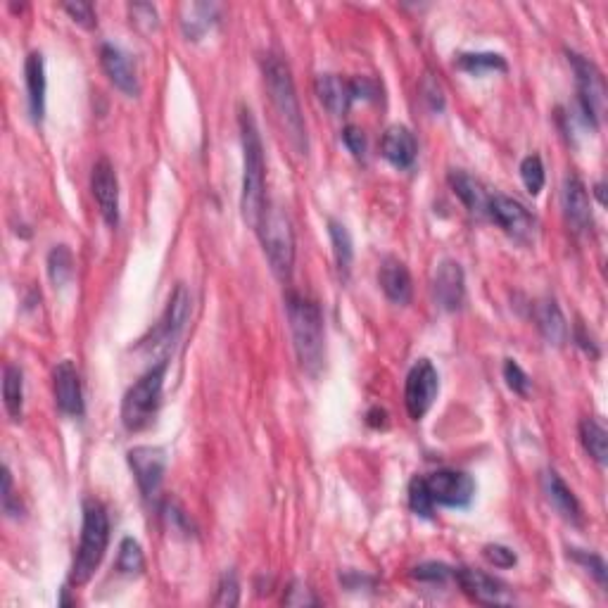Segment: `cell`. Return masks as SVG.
Masks as SVG:
<instances>
[{
    "label": "cell",
    "instance_id": "ee69618b",
    "mask_svg": "<svg viewBox=\"0 0 608 608\" xmlns=\"http://www.w3.org/2000/svg\"><path fill=\"white\" fill-rule=\"evenodd\" d=\"M12 502H15V492H12V475H10V468L5 466L3 468V509L8 516H17Z\"/></svg>",
    "mask_w": 608,
    "mask_h": 608
},
{
    "label": "cell",
    "instance_id": "4fadbf2b",
    "mask_svg": "<svg viewBox=\"0 0 608 608\" xmlns=\"http://www.w3.org/2000/svg\"><path fill=\"white\" fill-rule=\"evenodd\" d=\"M454 578L459 582V587L464 589L468 599H473L475 604L483 606H504L513 604V597L509 589H504L502 582H497L492 575L483 573L478 568H456Z\"/></svg>",
    "mask_w": 608,
    "mask_h": 608
},
{
    "label": "cell",
    "instance_id": "f546056e",
    "mask_svg": "<svg viewBox=\"0 0 608 608\" xmlns=\"http://www.w3.org/2000/svg\"><path fill=\"white\" fill-rule=\"evenodd\" d=\"M456 67L468 74H487V72H506V60L499 53H464L456 60Z\"/></svg>",
    "mask_w": 608,
    "mask_h": 608
},
{
    "label": "cell",
    "instance_id": "8992f818",
    "mask_svg": "<svg viewBox=\"0 0 608 608\" xmlns=\"http://www.w3.org/2000/svg\"><path fill=\"white\" fill-rule=\"evenodd\" d=\"M169 361L162 359L152 369L143 373L136 383L131 385L129 392L124 395L122 402V423L126 430L136 433L150 426L155 418L157 409L162 404V388H164V373H167Z\"/></svg>",
    "mask_w": 608,
    "mask_h": 608
},
{
    "label": "cell",
    "instance_id": "ffe728a7",
    "mask_svg": "<svg viewBox=\"0 0 608 608\" xmlns=\"http://www.w3.org/2000/svg\"><path fill=\"white\" fill-rule=\"evenodd\" d=\"M378 283H380V290H383L385 297H388L392 304L404 307V304L411 302V295H414L411 274H409L407 264L399 262L397 257H385L383 262H380Z\"/></svg>",
    "mask_w": 608,
    "mask_h": 608
},
{
    "label": "cell",
    "instance_id": "6da1fadb",
    "mask_svg": "<svg viewBox=\"0 0 608 608\" xmlns=\"http://www.w3.org/2000/svg\"><path fill=\"white\" fill-rule=\"evenodd\" d=\"M240 143H243V190H240V212L243 221L252 231H257L259 221L269 200H266V164L264 145L259 136L255 114L247 107H240L238 114Z\"/></svg>",
    "mask_w": 608,
    "mask_h": 608
},
{
    "label": "cell",
    "instance_id": "4316f807",
    "mask_svg": "<svg viewBox=\"0 0 608 608\" xmlns=\"http://www.w3.org/2000/svg\"><path fill=\"white\" fill-rule=\"evenodd\" d=\"M3 402L12 421H19L24 414V373L15 364H8L3 371Z\"/></svg>",
    "mask_w": 608,
    "mask_h": 608
},
{
    "label": "cell",
    "instance_id": "ab89813d",
    "mask_svg": "<svg viewBox=\"0 0 608 608\" xmlns=\"http://www.w3.org/2000/svg\"><path fill=\"white\" fill-rule=\"evenodd\" d=\"M62 10H65L67 15L72 17L76 24H81L84 29H93L95 24H98L93 5L84 3V0H76V3H65V5H62Z\"/></svg>",
    "mask_w": 608,
    "mask_h": 608
},
{
    "label": "cell",
    "instance_id": "60d3db41",
    "mask_svg": "<svg viewBox=\"0 0 608 608\" xmlns=\"http://www.w3.org/2000/svg\"><path fill=\"white\" fill-rule=\"evenodd\" d=\"M342 143L347 145V150L352 152L357 160H364L366 150H369V143H366V133L359 129V126H345L342 129Z\"/></svg>",
    "mask_w": 608,
    "mask_h": 608
},
{
    "label": "cell",
    "instance_id": "5bb4252c",
    "mask_svg": "<svg viewBox=\"0 0 608 608\" xmlns=\"http://www.w3.org/2000/svg\"><path fill=\"white\" fill-rule=\"evenodd\" d=\"M91 193L107 226L119 224V181L110 160H98L91 171Z\"/></svg>",
    "mask_w": 608,
    "mask_h": 608
},
{
    "label": "cell",
    "instance_id": "7a4b0ae2",
    "mask_svg": "<svg viewBox=\"0 0 608 608\" xmlns=\"http://www.w3.org/2000/svg\"><path fill=\"white\" fill-rule=\"evenodd\" d=\"M262 74L266 93H269V100L271 105H274L276 117L283 126L285 136H288L295 152L307 155V126H304L302 107L300 100H297L293 72H290L288 62H283L278 55H266L262 60Z\"/></svg>",
    "mask_w": 608,
    "mask_h": 608
},
{
    "label": "cell",
    "instance_id": "2e32d148",
    "mask_svg": "<svg viewBox=\"0 0 608 608\" xmlns=\"http://www.w3.org/2000/svg\"><path fill=\"white\" fill-rule=\"evenodd\" d=\"M100 65L107 79L112 81L114 88H119L129 98H136L141 93V81H138L136 65L131 62V57L124 53L122 48L112 46V43H103L100 46Z\"/></svg>",
    "mask_w": 608,
    "mask_h": 608
},
{
    "label": "cell",
    "instance_id": "d4e9b609",
    "mask_svg": "<svg viewBox=\"0 0 608 608\" xmlns=\"http://www.w3.org/2000/svg\"><path fill=\"white\" fill-rule=\"evenodd\" d=\"M535 321L537 328H540L542 338L549 342V345L561 347L563 342L568 340V323L566 316H563L561 307L556 304V300H540L535 304Z\"/></svg>",
    "mask_w": 608,
    "mask_h": 608
},
{
    "label": "cell",
    "instance_id": "52a82bcc",
    "mask_svg": "<svg viewBox=\"0 0 608 608\" xmlns=\"http://www.w3.org/2000/svg\"><path fill=\"white\" fill-rule=\"evenodd\" d=\"M568 62L573 65L575 84H578V107L582 119H585L589 126L597 129L606 110L604 74H601V69L594 65L592 60H587V57H582L578 53H570V50H568Z\"/></svg>",
    "mask_w": 608,
    "mask_h": 608
},
{
    "label": "cell",
    "instance_id": "f1b7e54d",
    "mask_svg": "<svg viewBox=\"0 0 608 608\" xmlns=\"http://www.w3.org/2000/svg\"><path fill=\"white\" fill-rule=\"evenodd\" d=\"M186 10L190 12V17L181 19L183 34H186L188 38H193V41H200V36L205 34V31L212 29V24L217 22L219 8L212 3H193V5H186Z\"/></svg>",
    "mask_w": 608,
    "mask_h": 608
},
{
    "label": "cell",
    "instance_id": "d6986e66",
    "mask_svg": "<svg viewBox=\"0 0 608 608\" xmlns=\"http://www.w3.org/2000/svg\"><path fill=\"white\" fill-rule=\"evenodd\" d=\"M542 492L544 497H547V502L551 504V509L559 513L563 521H568L570 525H582V506L559 473L556 471L542 473Z\"/></svg>",
    "mask_w": 608,
    "mask_h": 608
},
{
    "label": "cell",
    "instance_id": "1f68e13d",
    "mask_svg": "<svg viewBox=\"0 0 608 608\" xmlns=\"http://www.w3.org/2000/svg\"><path fill=\"white\" fill-rule=\"evenodd\" d=\"M143 568H145V556L141 544L133 540V537H124L122 544H119L117 570L126 575H136L143 573Z\"/></svg>",
    "mask_w": 608,
    "mask_h": 608
},
{
    "label": "cell",
    "instance_id": "d590c367",
    "mask_svg": "<svg viewBox=\"0 0 608 608\" xmlns=\"http://www.w3.org/2000/svg\"><path fill=\"white\" fill-rule=\"evenodd\" d=\"M454 568L445 566V563H437V561H428L421 563V566H416L411 570V578L418 582H430V585H437V582H445L447 578H452Z\"/></svg>",
    "mask_w": 608,
    "mask_h": 608
},
{
    "label": "cell",
    "instance_id": "9c48e42d",
    "mask_svg": "<svg viewBox=\"0 0 608 608\" xmlns=\"http://www.w3.org/2000/svg\"><path fill=\"white\" fill-rule=\"evenodd\" d=\"M437 392H440V376L430 359H418L411 366L407 383H404V404H407V414L414 421H421L433 407Z\"/></svg>",
    "mask_w": 608,
    "mask_h": 608
},
{
    "label": "cell",
    "instance_id": "83f0119b",
    "mask_svg": "<svg viewBox=\"0 0 608 608\" xmlns=\"http://www.w3.org/2000/svg\"><path fill=\"white\" fill-rule=\"evenodd\" d=\"M328 236H331L333 243V255L335 264H338L340 274L347 276L352 269V259H354V243L347 226L338 219H328Z\"/></svg>",
    "mask_w": 608,
    "mask_h": 608
},
{
    "label": "cell",
    "instance_id": "74e56055",
    "mask_svg": "<svg viewBox=\"0 0 608 608\" xmlns=\"http://www.w3.org/2000/svg\"><path fill=\"white\" fill-rule=\"evenodd\" d=\"M568 556L573 561H578L582 568H587V573H592L601 587L606 585V563L599 554H589V551L582 549H568Z\"/></svg>",
    "mask_w": 608,
    "mask_h": 608
},
{
    "label": "cell",
    "instance_id": "4dcf8cb0",
    "mask_svg": "<svg viewBox=\"0 0 608 608\" xmlns=\"http://www.w3.org/2000/svg\"><path fill=\"white\" fill-rule=\"evenodd\" d=\"M74 274V255L67 245H55L48 252V276L55 288H62Z\"/></svg>",
    "mask_w": 608,
    "mask_h": 608
},
{
    "label": "cell",
    "instance_id": "bcb514c9",
    "mask_svg": "<svg viewBox=\"0 0 608 608\" xmlns=\"http://www.w3.org/2000/svg\"><path fill=\"white\" fill-rule=\"evenodd\" d=\"M597 195H599V200H601V205H604V186H601V183H597Z\"/></svg>",
    "mask_w": 608,
    "mask_h": 608
},
{
    "label": "cell",
    "instance_id": "ba28073f",
    "mask_svg": "<svg viewBox=\"0 0 608 608\" xmlns=\"http://www.w3.org/2000/svg\"><path fill=\"white\" fill-rule=\"evenodd\" d=\"M428 494L435 506H447V509H466L475 497V480L464 471L454 468H442L430 475H423Z\"/></svg>",
    "mask_w": 608,
    "mask_h": 608
},
{
    "label": "cell",
    "instance_id": "b9f144b4",
    "mask_svg": "<svg viewBox=\"0 0 608 608\" xmlns=\"http://www.w3.org/2000/svg\"><path fill=\"white\" fill-rule=\"evenodd\" d=\"M283 604L285 606H316L319 604V599L314 597V592L307 585H302V582H293V585L288 587V592H285Z\"/></svg>",
    "mask_w": 608,
    "mask_h": 608
},
{
    "label": "cell",
    "instance_id": "e575fe53",
    "mask_svg": "<svg viewBox=\"0 0 608 608\" xmlns=\"http://www.w3.org/2000/svg\"><path fill=\"white\" fill-rule=\"evenodd\" d=\"M240 601V582H238V575L233 573V570H226L224 575H221L219 580V587H217V597L212 599L214 606H238Z\"/></svg>",
    "mask_w": 608,
    "mask_h": 608
},
{
    "label": "cell",
    "instance_id": "cb8c5ba5",
    "mask_svg": "<svg viewBox=\"0 0 608 608\" xmlns=\"http://www.w3.org/2000/svg\"><path fill=\"white\" fill-rule=\"evenodd\" d=\"M24 81H27V98H29V112L36 124L43 122L46 114V65H43L41 53H29L27 62H24Z\"/></svg>",
    "mask_w": 608,
    "mask_h": 608
},
{
    "label": "cell",
    "instance_id": "8fae6325",
    "mask_svg": "<svg viewBox=\"0 0 608 608\" xmlns=\"http://www.w3.org/2000/svg\"><path fill=\"white\" fill-rule=\"evenodd\" d=\"M126 461H129V468L136 478L138 487H141V494L145 499H152L157 492H160L164 473H167V452L164 447L155 445H141L133 447L126 454Z\"/></svg>",
    "mask_w": 608,
    "mask_h": 608
},
{
    "label": "cell",
    "instance_id": "30bf717a",
    "mask_svg": "<svg viewBox=\"0 0 608 608\" xmlns=\"http://www.w3.org/2000/svg\"><path fill=\"white\" fill-rule=\"evenodd\" d=\"M487 217L504 233H509L511 238L521 240V243H532L537 236L535 214H530V209L523 202L513 200L509 195H492L490 205H487Z\"/></svg>",
    "mask_w": 608,
    "mask_h": 608
},
{
    "label": "cell",
    "instance_id": "5b68a950",
    "mask_svg": "<svg viewBox=\"0 0 608 608\" xmlns=\"http://www.w3.org/2000/svg\"><path fill=\"white\" fill-rule=\"evenodd\" d=\"M257 236L262 240L264 255L269 259L271 271L281 283L293 278L295 269V231L293 221L278 205H266L262 221L257 226Z\"/></svg>",
    "mask_w": 608,
    "mask_h": 608
},
{
    "label": "cell",
    "instance_id": "3957f363",
    "mask_svg": "<svg viewBox=\"0 0 608 608\" xmlns=\"http://www.w3.org/2000/svg\"><path fill=\"white\" fill-rule=\"evenodd\" d=\"M285 312H288L297 361H300L302 371L316 376L323 369V359H326V335H323L319 304L309 300L307 295L288 290L285 293Z\"/></svg>",
    "mask_w": 608,
    "mask_h": 608
},
{
    "label": "cell",
    "instance_id": "d6a6232c",
    "mask_svg": "<svg viewBox=\"0 0 608 608\" xmlns=\"http://www.w3.org/2000/svg\"><path fill=\"white\" fill-rule=\"evenodd\" d=\"M521 179L523 186L528 188L530 195H540L544 188V181H547V174H544V164L540 160V155H528L521 162Z\"/></svg>",
    "mask_w": 608,
    "mask_h": 608
},
{
    "label": "cell",
    "instance_id": "ac0fdd59",
    "mask_svg": "<svg viewBox=\"0 0 608 608\" xmlns=\"http://www.w3.org/2000/svg\"><path fill=\"white\" fill-rule=\"evenodd\" d=\"M561 198L566 221L575 233H585L587 228H592V202H589L587 186L582 183V179H578L575 174L566 176Z\"/></svg>",
    "mask_w": 608,
    "mask_h": 608
},
{
    "label": "cell",
    "instance_id": "7c38bea8",
    "mask_svg": "<svg viewBox=\"0 0 608 608\" xmlns=\"http://www.w3.org/2000/svg\"><path fill=\"white\" fill-rule=\"evenodd\" d=\"M190 307H193V300H190L188 288L183 283H179L174 288V293L169 295L167 309H164L162 319L157 323L155 333H152V345L155 347L174 345L190 319Z\"/></svg>",
    "mask_w": 608,
    "mask_h": 608
},
{
    "label": "cell",
    "instance_id": "7bdbcfd3",
    "mask_svg": "<svg viewBox=\"0 0 608 608\" xmlns=\"http://www.w3.org/2000/svg\"><path fill=\"white\" fill-rule=\"evenodd\" d=\"M129 10H131L133 22L141 24V27L145 31L157 29V10H155V5H150V3H133V5H129Z\"/></svg>",
    "mask_w": 608,
    "mask_h": 608
},
{
    "label": "cell",
    "instance_id": "484cf974",
    "mask_svg": "<svg viewBox=\"0 0 608 608\" xmlns=\"http://www.w3.org/2000/svg\"><path fill=\"white\" fill-rule=\"evenodd\" d=\"M580 442L585 452L597 461L599 466H606L608 461V433L599 418H582L580 421Z\"/></svg>",
    "mask_w": 608,
    "mask_h": 608
},
{
    "label": "cell",
    "instance_id": "603a6c76",
    "mask_svg": "<svg viewBox=\"0 0 608 608\" xmlns=\"http://www.w3.org/2000/svg\"><path fill=\"white\" fill-rule=\"evenodd\" d=\"M380 152H383V157L392 167L411 169L418 152L414 133H411L407 126H390V129L383 133V138H380Z\"/></svg>",
    "mask_w": 608,
    "mask_h": 608
},
{
    "label": "cell",
    "instance_id": "f35d334b",
    "mask_svg": "<svg viewBox=\"0 0 608 608\" xmlns=\"http://www.w3.org/2000/svg\"><path fill=\"white\" fill-rule=\"evenodd\" d=\"M483 556L487 563H492L494 568H513L518 563L516 551L504 547V544H485Z\"/></svg>",
    "mask_w": 608,
    "mask_h": 608
},
{
    "label": "cell",
    "instance_id": "e0dca14e",
    "mask_svg": "<svg viewBox=\"0 0 608 608\" xmlns=\"http://www.w3.org/2000/svg\"><path fill=\"white\" fill-rule=\"evenodd\" d=\"M55 404L65 416H84V392H81V376L72 361H60L53 371Z\"/></svg>",
    "mask_w": 608,
    "mask_h": 608
},
{
    "label": "cell",
    "instance_id": "836d02e7",
    "mask_svg": "<svg viewBox=\"0 0 608 608\" xmlns=\"http://www.w3.org/2000/svg\"><path fill=\"white\" fill-rule=\"evenodd\" d=\"M409 506L416 516H421V518L433 516L435 504H433V499H430L423 475H416V478L409 483Z\"/></svg>",
    "mask_w": 608,
    "mask_h": 608
},
{
    "label": "cell",
    "instance_id": "8d00e7d4",
    "mask_svg": "<svg viewBox=\"0 0 608 608\" xmlns=\"http://www.w3.org/2000/svg\"><path fill=\"white\" fill-rule=\"evenodd\" d=\"M504 380H506V385H509V390L513 392V395H518V397H528V392H530V378H528V373H525L521 366L516 364V361L513 359H506L504 361Z\"/></svg>",
    "mask_w": 608,
    "mask_h": 608
},
{
    "label": "cell",
    "instance_id": "277c9868",
    "mask_svg": "<svg viewBox=\"0 0 608 608\" xmlns=\"http://www.w3.org/2000/svg\"><path fill=\"white\" fill-rule=\"evenodd\" d=\"M110 544V518L107 509L98 499L84 502V523H81V542L76 549V559L69 573V585L84 587L93 578L95 570L103 563V556Z\"/></svg>",
    "mask_w": 608,
    "mask_h": 608
},
{
    "label": "cell",
    "instance_id": "9a60e30c",
    "mask_svg": "<svg viewBox=\"0 0 608 608\" xmlns=\"http://www.w3.org/2000/svg\"><path fill=\"white\" fill-rule=\"evenodd\" d=\"M433 295L435 302L440 304L445 312H459L466 302V276L459 262L445 259L435 269L433 276Z\"/></svg>",
    "mask_w": 608,
    "mask_h": 608
},
{
    "label": "cell",
    "instance_id": "f6af8a7d",
    "mask_svg": "<svg viewBox=\"0 0 608 608\" xmlns=\"http://www.w3.org/2000/svg\"><path fill=\"white\" fill-rule=\"evenodd\" d=\"M423 93H426V98L430 100V107H433V110H442V107H445V98H442L440 86H437L433 79H426V84H423Z\"/></svg>",
    "mask_w": 608,
    "mask_h": 608
},
{
    "label": "cell",
    "instance_id": "7402d4cb",
    "mask_svg": "<svg viewBox=\"0 0 608 608\" xmlns=\"http://www.w3.org/2000/svg\"><path fill=\"white\" fill-rule=\"evenodd\" d=\"M314 91L319 103L326 107L333 117H342L350 112L354 103L350 79H342L338 74H319L314 81Z\"/></svg>",
    "mask_w": 608,
    "mask_h": 608
},
{
    "label": "cell",
    "instance_id": "44dd1931",
    "mask_svg": "<svg viewBox=\"0 0 608 608\" xmlns=\"http://www.w3.org/2000/svg\"><path fill=\"white\" fill-rule=\"evenodd\" d=\"M447 181L456 198L461 200V205L468 209V214H473V217H487V205H490L492 195L487 193L483 181H478L475 176L468 174V171L461 169L449 171Z\"/></svg>",
    "mask_w": 608,
    "mask_h": 608
}]
</instances>
